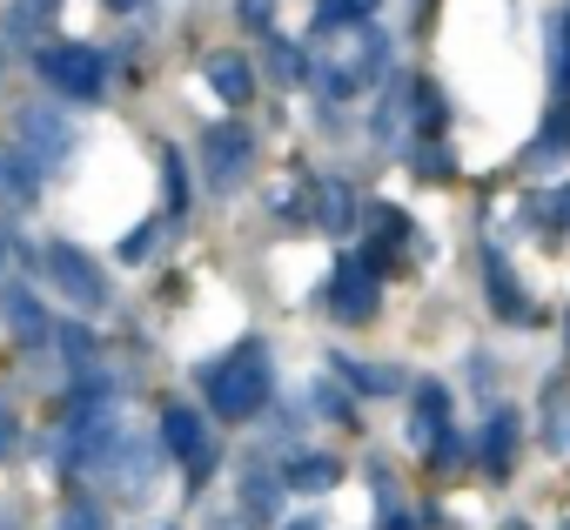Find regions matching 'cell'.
Segmentation results:
<instances>
[{
  "label": "cell",
  "instance_id": "1",
  "mask_svg": "<svg viewBox=\"0 0 570 530\" xmlns=\"http://www.w3.org/2000/svg\"><path fill=\"white\" fill-rule=\"evenodd\" d=\"M208 403H215L222 423H248L268 403V356H262V343H242L228 363L208 370Z\"/></svg>",
  "mask_w": 570,
  "mask_h": 530
},
{
  "label": "cell",
  "instance_id": "25",
  "mask_svg": "<svg viewBox=\"0 0 570 530\" xmlns=\"http://www.w3.org/2000/svg\"><path fill=\"white\" fill-rule=\"evenodd\" d=\"M268 55H275V75H282V81H296V75H303V61H296V48H268Z\"/></svg>",
  "mask_w": 570,
  "mask_h": 530
},
{
  "label": "cell",
  "instance_id": "3",
  "mask_svg": "<svg viewBox=\"0 0 570 530\" xmlns=\"http://www.w3.org/2000/svg\"><path fill=\"white\" fill-rule=\"evenodd\" d=\"M48 276H55V289H61L75 310H101V303H108V276L95 269V255H81L75 242H55V248H48Z\"/></svg>",
  "mask_w": 570,
  "mask_h": 530
},
{
  "label": "cell",
  "instance_id": "15",
  "mask_svg": "<svg viewBox=\"0 0 570 530\" xmlns=\"http://www.w3.org/2000/svg\"><path fill=\"white\" fill-rule=\"evenodd\" d=\"M510 450H517V416L497 410V416L483 423V463H490V470H510Z\"/></svg>",
  "mask_w": 570,
  "mask_h": 530
},
{
  "label": "cell",
  "instance_id": "28",
  "mask_svg": "<svg viewBox=\"0 0 570 530\" xmlns=\"http://www.w3.org/2000/svg\"><path fill=\"white\" fill-rule=\"evenodd\" d=\"M282 530H323V523L316 517H296V523H282Z\"/></svg>",
  "mask_w": 570,
  "mask_h": 530
},
{
  "label": "cell",
  "instance_id": "26",
  "mask_svg": "<svg viewBox=\"0 0 570 530\" xmlns=\"http://www.w3.org/2000/svg\"><path fill=\"white\" fill-rule=\"evenodd\" d=\"M248 28H268V0H242V8H235Z\"/></svg>",
  "mask_w": 570,
  "mask_h": 530
},
{
  "label": "cell",
  "instance_id": "22",
  "mask_svg": "<svg viewBox=\"0 0 570 530\" xmlns=\"http://www.w3.org/2000/svg\"><path fill=\"white\" fill-rule=\"evenodd\" d=\"M61 530H101V510H95L88 497H68V503H61Z\"/></svg>",
  "mask_w": 570,
  "mask_h": 530
},
{
  "label": "cell",
  "instance_id": "8",
  "mask_svg": "<svg viewBox=\"0 0 570 530\" xmlns=\"http://www.w3.org/2000/svg\"><path fill=\"white\" fill-rule=\"evenodd\" d=\"M161 443H168V457L188 463V477L208 470V423H202L188 403H168V410H161Z\"/></svg>",
  "mask_w": 570,
  "mask_h": 530
},
{
  "label": "cell",
  "instance_id": "12",
  "mask_svg": "<svg viewBox=\"0 0 570 530\" xmlns=\"http://www.w3.org/2000/svg\"><path fill=\"white\" fill-rule=\"evenodd\" d=\"M208 88H215L228 108H242V101L255 95V75H248V61H242V55H208Z\"/></svg>",
  "mask_w": 570,
  "mask_h": 530
},
{
  "label": "cell",
  "instance_id": "27",
  "mask_svg": "<svg viewBox=\"0 0 570 530\" xmlns=\"http://www.w3.org/2000/svg\"><path fill=\"white\" fill-rule=\"evenodd\" d=\"M550 222H557V228H570V188H563V195L550 202Z\"/></svg>",
  "mask_w": 570,
  "mask_h": 530
},
{
  "label": "cell",
  "instance_id": "9",
  "mask_svg": "<svg viewBox=\"0 0 570 530\" xmlns=\"http://www.w3.org/2000/svg\"><path fill=\"white\" fill-rule=\"evenodd\" d=\"M330 303H336V316H350V323L376 316V269H370V262H343L336 283H330Z\"/></svg>",
  "mask_w": 570,
  "mask_h": 530
},
{
  "label": "cell",
  "instance_id": "29",
  "mask_svg": "<svg viewBox=\"0 0 570 530\" xmlns=\"http://www.w3.org/2000/svg\"><path fill=\"white\" fill-rule=\"evenodd\" d=\"M390 530H416V523H410V517H396V523H390Z\"/></svg>",
  "mask_w": 570,
  "mask_h": 530
},
{
  "label": "cell",
  "instance_id": "10",
  "mask_svg": "<svg viewBox=\"0 0 570 530\" xmlns=\"http://www.w3.org/2000/svg\"><path fill=\"white\" fill-rule=\"evenodd\" d=\"M0 316H8V330H14L21 343H48V310L35 303L28 283H8V289H0Z\"/></svg>",
  "mask_w": 570,
  "mask_h": 530
},
{
  "label": "cell",
  "instance_id": "16",
  "mask_svg": "<svg viewBox=\"0 0 570 530\" xmlns=\"http://www.w3.org/2000/svg\"><path fill=\"white\" fill-rule=\"evenodd\" d=\"M289 483H296V490H336V483H343V463L309 450V457H296V463H289Z\"/></svg>",
  "mask_w": 570,
  "mask_h": 530
},
{
  "label": "cell",
  "instance_id": "21",
  "mask_svg": "<svg viewBox=\"0 0 570 530\" xmlns=\"http://www.w3.org/2000/svg\"><path fill=\"white\" fill-rule=\"evenodd\" d=\"M55 8H61V0H21V8H14V28H21V35H35V28H48V21H55Z\"/></svg>",
  "mask_w": 570,
  "mask_h": 530
},
{
  "label": "cell",
  "instance_id": "6",
  "mask_svg": "<svg viewBox=\"0 0 570 530\" xmlns=\"http://www.w3.org/2000/svg\"><path fill=\"white\" fill-rule=\"evenodd\" d=\"M248 155H255V141H248L242 121H215V128L202 135V161H208V181H215V188H235V181L248 175Z\"/></svg>",
  "mask_w": 570,
  "mask_h": 530
},
{
  "label": "cell",
  "instance_id": "13",
  "mask_svg": "<svg viewBox=\"0 0 570 530\" xmlns=\"http://www.w3.org/2000/svg\"><path fill=\"white\" fill-rule=\"evenodd\" d=\"M35 188H41V168L14 148H0V195H8L14 208H35Z\"/></svg>",
  "mask_w": 570,
  "mask_h": 530
},
{
  "label": "cell",
  "instance_id": "2",
  "mask_svg": "<svg viewBox=\"0 0 570 530\" xmlns=\"http://www.w3.org/2000/svg\"><path fill=\"white\" fill-rule=\"evenodd\" d=\"M35 68H41L68 101H95V95L108 88V61H101V48H81V41H55V48H41Z\"/></svg>",
  "mask_w": 570,
  "mask_h": 530
},
{
  "label": "cell",
  "instance_id": "20",
  "mask_svg": "<svg viewBox=\"0 0 570 530\" xmlns=\"http://www.w3.org/2000/svg\"><path fill=\"white\" fill-rule=\"evenodd\" d=\"M376 0H323L316 8V28H350V21H370Z\"/></svg>",
  "mask_w": 570,
  "mask_h": 530
},
{
  "label": "cell",
  "instance_id": "31",
  "mask_svg": "<svg viewBox=\"0 0 570 530\" xmlns=\"http://www.w3.org/2000/svg\"><path fill=\"white\" fill-rule=\"evenodd\" d=\"M503 530H530V523H517V517H510V523H503Z\"/></svg>",
  "mask_w": 570,
  "mask_h": 530
},
{
  "label": "cell",
  "instance_id": "23",
  "mask_svg": "<svg viewBox=\"0 0 570 530\" xmlns=\"http://www.w3.org/2000/svg\"><path fill=\"white\" fill-rule=\"evenodd\" d=\"M557 81L570 88V14L557 21Z\"/></svg>",
  "mask_w": 570,
  "mask_h": 530
},
{
  "label": "cell",
  "instance_id": "5",
  "mask_svg": "<svg viewBox=\"0 0 570 530\" xmlns=\"http://www.w3.org/2000/svg\"><path fill=\"white\" fill-rule=\"evenodd\" d=\"M115 436H121V430H115V403H101V396H95L88 410H75V416H68L61 450H68V463H95V470H101V457L115 450Z\"/></svg>",
  "mask_w": 570,
  "mask_h": 530
},
{
  "label": "cell",
  "instance_id": "17",
  "mask_svg": "<svg viewBox=\"0 0 570 530\" xmlns=\"http://www.w3.org/2000/svg\"><path fill=\"white\" fill-rule=\"evenodd\" d=\"M443 416H450V396H443L436 383H423V390H416V443L450 436V430H443Z\"/></svg>",
  "mask_w": 570,
  "mask_h": 530
},
{
  "label": "cell",
  "instance_id": "24",
  "mask_svg": "<svg viewBox=\"0 0 570 530\" xmlns=\"http://www.w3.org/2000/svg\"><path fill=\"white\" fill-rule=\"evenodd\" d=\"M0 457H14V403L0 396Z\"/></svg>",
  "mask_w": 570,
  "mask_h": 530
},
{
  "label": "cell",
  "instance_id": "19",
  "mask_svg": "<svg viewBox=\"0 0 570 530\" xmlns=\"http://www.w3.org/2000/svg\"><path fill=\"white\" fill-rule=\"evenodd\" d=\"M316 222L323 228H350V188L343 181H323L316 188Z\"/></svg>",
  "mask_w": 570,
  "mask_h": 530
},
{
  "label": "cell",
  "instance_id": "18",
  "mask_svg": "<svg viewBox=\"0 0 570 530\" xmlns=\"http://www.w3.org/2000/svg\"><path fill=\"white\" fill-rule=\"evenodd\" d=\"M275 503H282V483H275L268 470H248V477H242V510H248V517H275Z\"/></svg>",
  "mask_w": 570,
  "mask_h": 530
},
{
  "label": "cell",
  "instance_id": "14",
  "mask_svg": "<svg viewBox=\"0 0 570 530\" xmlns=\"http://www.w3.org/2000/svg\"><path fill=\"white\" fill-rule=\"evenodd\" d=\"M336 370H343L363 396H390V390H403V376H396L390 363H350V356H336Z\"/></svg>",
  "mask_w": 570,
  "mask_h": 530
},
{
  "label": "cell",
  "instance_id": "32",
  "mask_svg": "<svg viewBox=\"0 0 570 530\" xmlns=\"http://www.w3.org/2000/svg\"><path fill=\"white\" fill-rule=\"evenodd\" d=\"M563 530H570V523H563Z\"/></svg>",
  "mask_w": 570,
  "mask_h": 530
},
{
  "label": "cell",
  "instance_id": "11",
  "mask_svg": "<svg viewBox=\"0 0 570 530\" xmlns=\"http://www.w3.org/2000/svg\"><path fill=\"white\" fill-rule=\"evenodd\" d=\"M483 289H490V303H497V316H510V323H530V296L517 289V276H510V262H483Z\"/></svg>",
  "mask_w": 570,
  "mask_h": 530
},
{
  "label": "cell",
  "instance_id": "30",
  "mask_svg": "<svg viewBox=\"0 0 570 530\" xmlns=\"http://www.w3.org/2000/svg\"><path fill=\"white\" fill-rule=\"evenodd\" d=\"M108 8H141V0H108Z\"/></svg>",
  "mask_w": 570,
  "mask_h": 530
},
{
  "label": "cell",
  "instance_id": "4",
  "mask_svg": "<svg viewBox=\"0 0 570 530\" xmlns=\"http://www.w3.org/2000/svg\"><path fill=\"white\" fill-rule=\"evenodd\" d=\"M161 450H168V443H148L141 430H121V436H115V450L101 457V477H108L121 497H141V490L155 483V463H161Z\"/></svg>",
  "mask_w": 570,
  "mask_h": 530
},
{
  "label": "cell",
  "instance_id": "7",
  "mask_svg": "<svg viewBox=\"0 0 570 530\" xmlns=\"http://www.w3.org/2000/svg\"><path fill=\"white\" fill-rule=\"evenodd\" d=\"M21 148H28V161H35V168H55V161H68L75 128H68L55 108H28V115H21Z\"/></svg>",
  "mask_w": 570,
  "mask_h": 530
}]
</instances>
